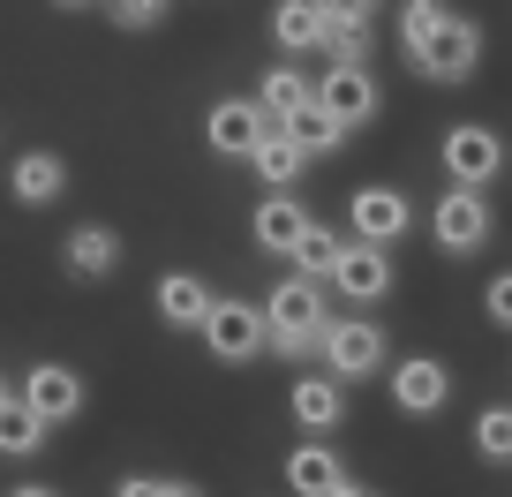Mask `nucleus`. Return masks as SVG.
Wrapping results in <instances>:
<instances>
[{
    "instance_id": "14",
    "label": "nucleus",
    "mask_w": 512,
    "mask_h": 497,
    "mask_svg": "<svg viewBox=\"0 0 512 497\" xmlns=\"http://www.w3.org/2000/svg\"><path fill=\"white\" fill-rule=\"evenodd\" d=\"M287 407H294V422L309 430V445H317V437H332L339 422H347V385H332L324 369H294Z\"/></svg>"
},
{
    "instance_id": "5",
    "label": "nucleus",
    "mask_w": 512,
    "mask_h": 497,
    "mask_svg": "<svg viewBox=\"0 0 512 497\" xmlns=\"http://www.w3.org/2000/svg\"><path fill=\"white\" fill-rule=\"evenodd\" d=\"M204 347H211V362H226V369H241V362H256L264 354V309L256 302H241V294H211V309H204Z\"/></svg>"
},
{
    "instance_id": "6",
    "label": "nucleus",
    "mask_w": 512,
    "mask_h": 497,
    "mask_svg": "<svg viewBox=\"0 0 512 497\" xmlns=\"http://www.w3.org/2000/svg\"><path fill=\"white\" fill-rule=\"evenodd\" d=\"M347 219H354V241H362V249H384V257H392L400 234H415V204H407V189H392V181H362V189L347 196Z\"/></svg>"
},
{
    "instance_id": "32",
    "label": "nucleus",
    "mask_w": 512,
    "mask_h": 497,
    "mask_svg": "<svg viewBox=\"0 0 512 497\" xmlns=\"http://www.w3.org/2000/svg\"><path fill=\"white\" fill-rule=\"evenodd\" d=\"M166 497H204V490H196V482H166Z\"/></svg>"
},
{
    "instance_id": "20",
    "label": "nucleus",
    "mask_w": 512,
    "mask_h": 497,
    "mask_svg": "<svg viewBox=\"0 0 512 497\" xmlns=\"http://www.w3.org/2000/svg\"><path fill=\"white\" fill-rule=\"evenodd\" d=\"M279 136H287L294 151H302V166H317V159H332L339 144H347V136H339V121L332 113L317 106V98H309V106H294L287 121H279Z\"/></svg>"
},
{
    "instance_id": "21",
    "label": "nucleus",
    "mask_w": 512,
    "mask_h": 497,
    "mask_svg": "<svg viewBox=\"0 0 512 497\" xmlns=\"http://www.w3.org/2000/svg\"><path fill=\"white\" fill-rule=\"evenodd\" d=\"M241 166H249V174L264 181V196H294V181H302V151H294V144H287L279 129L264 136V144H256V151H249Z\"/></svg>"
},
{
    "instance_id": "13",
    "label": "nucleus",
    "mask_w": 512,
    "mask_h": 497,
    "mask_svg": "<svg viewBox=\"0 0 512 497\" xmlns=\"http://www.w3.org/2000/svg\"><path fill=\"white\" fill-rule=\"evenodd\" d=\"M264 136H272V121H264L249 98H219V106L204 113V144H211V159H249Z\"/></svg>"
},
{
    "instance_id": "10",
    "label": "nucleus",
    "mask_w": 512,
    "mask_h": 497,
    "mask_svg": "<svg viewBox=\"0 0 512 497\" xmlns=\"http://www.w3.org/2000/svg\"><path fill=\"white\" fill-rule=\"evenodd\" d=\"M445 400H452V369L437 362V354H407V362H392V407H400V415L430 422V415H445Z\"/></svg>"
},
{
    "instance_id": "30",
    "label": "nucleus",
    "mask_w": 512,
    "mask_h": 497,
    "mask_svg": "<svg viewBox=\"0 0 512 497\" xmlns=\"http://www.w3.org/2000/svg\"><path fill=\"white\" fill-rule=\"evenodd\" d=\"M113 497H166V482L159 475H121V482H113Z\"/></svg>"
},
{
    "instance_id": "27",
    "label": "nucleus",
    "mask_w": 512,
    "mask_h": 497,
    "mask_svg": "<svg viewBox=\"0 0 512 497\" xmlns=\"http://www.w3.org/2000/svg\"><path fill=\"white\" fill-rule=\"evenodd\" d=\"M475 452L490 467L512 460V407H482V415H475Z\"/></svg>"
},
{
    "instance_id": "8",
    "label": "nucleus",
    "mask_w": 512,
    "mask_h": 497,
    "mask_svg": "<svg viewBox=\"0 0 512 497\" xmlns=\"http://www.w3.org/2000/svg\"><path fill=\"white\" fill-rule=\"evenodd\" d=\"M309 98L339 121V136L369 129V121H377V106H384V91H377V76H369V68H324V76L309 83Z\"/></svg>"
},
{
    "instance_id": "11",
    "label": "nucleus",
    "mask_w": 512,
    "mask_h": 497,
    "mask_svg": "<svg viewBox=\"0 0 512 497\" xmlns=\"http://www.w3.org/2000/svg\"><path fill=\"white\" fill-rule=\"evenodd\" d=\"M317 53H332V68H369V8L362 0H317Z\"/></svg>"
},
{
    "instance_id": "4",
    "label": "nucleus",
    "mask_w": 512,
    "mask_h": 497,
    "mask_svg": "<svg viewBox=\"0 0 512 497\" xmlns=\"http://www.w3.org/2000/svg\"><path fill=\"white\" fill-rule=\"evenodd\" d=\"M490 234H497L490 196H475V189H445V196L430 204V241L445 249V257H482V249H490Z\"/></svg>"
},
{
    "instance_id": "33",
    "label": "nucleus",
    "mask_w": 512,
    "mask_h": 497,
    "mask_svg": "<svg viewBox=\"0 0 512 497\" xmlns=\"http://www.w3.org/2000/svg\"><path fill=\"white\" fill-rule=\"evenodd\" d=\"M339 497H377V490H362V482H347V490H339Z\"/></svg>"
},
{
    "instance_id": "2",
    "label": "nucleus",
    "mask_w": 512,
    "mask_h": 497,
    "mask_svg": "<svg viewBox=\"0 0 512 497\" xmlns=\"http://www.w3.org/2000/svg\"><path fill=\"white\" fill-rule=\"evenodd\" d=\"M317 354H324V377H332V385H362V377H377V369L392 362V339L369 317H339V324H324Z\"/></svg>"
},
{
    "instance_id": "23",
    "label": "nucleus",
    "mask_w": 512,
    "mask_h": 497,
    "mask_svg": "<svg viewBox=\"0 0 512 497\" xmlns=\"http://www.w3.org/2000/svg\"><path fill=\"white\" fill-rule=\"evenodd\" d=\"M38 445H46V422L23 400H8L0 407V460H38Z\"/></svg>"
},
{
    "instance_id": "24",
    "label": "nucleus",
    "mask_w": 512,
    "mask_h": 497,
    "mask_svg": "<svg viewBox=\"0 0 512 497\" xmlns=\"http://www.w3.org/2000/svg\"><path fill=\"white\" fill-rule=\"evenodd\" d=\"M339 249H347V241H339L332 226H309V234L294 241V279H309V287H324V279H332V264H339Z\"/></svg>"
},
{
    "instance_id": "19",
    "label": "nucleus",
    "mask_w": 512,
    "mask_h": 497,
    "mask_svg": "<svg viewBox=\"0 0 512 497\" xmlns=\"http://www.w3.org/2000/svg\"><path fill=\"white\" fill-rule=\"evenodd\" d=\"M347 482L354 475H347V460H339L332 445H309V437H302V445L287 452V490L294 497H339Z\"/></svg>"
},
{
    "instance_id": "15",
    "label": "nucleus",
    "mask_w": 512,
    "mask_h": 497,
    "mask_svg": "<svg viewBox=\"0 0 512 497\" xmlns=\"http://www.w3.org/2000/svg\"><path fill=\"white\" fill-rule=\"evenodd\" d=\"M61 272H68V279H83V287L113 279V272H121V234H113L106 219H83L76 234L61 241Z\"/></svg>"
},
{
    "instance_id": "7",
    "label": "nucleus",
    "mask_w": 512,
    "mask_h": 497,
    "mask_svg": "<svg viewBox=\"0 0 512 497\" xmlns=\"http://www.w3.org/2000/svg\"><path fill=\"white\" fill-rule=\"evenodd\" d=\"M407 68H415L422 83H467V76L482 68V23H475V16H452V23H445V31H437Z\"/></svg>"
},
{
    "instance_id": "28",
    "label": "nucleus",
    "mask_w": 512,
    "mask_h": 497,
    "mask_svg": "<svg viewBox=\"0 0 512 497\" xmlns=\"http://www.w3.org/2000/svg\"><path fill=\"white\" fill-rule=\"evenodd\" d=\"M106 23H113V31H159V23H166V8H159V0H113V8H106Z\"/></svg>"
},
{
    "instance_id": "17",
    "label": "nucleus",
    "mask_w": 512,
    "mask_h": 497,
    "mask_svg": "<svg viewBox=\"0 0 512 497\" xmlns=\"http://www.w3.org/2000/svg\"><path fill=\"white\" fill-rule=\"evenodd\" d=\"M151 309H159V324H174V332H196L211 309V279L204 272H159V287H151Z\"/></svg>"
},
{
    "instance_id": "18",
    "label": "nucleus",
    "mask_w": 512,
    "mask_h": 497,
    "mask_svg": "<svg viewBox=\"0 0 512 497\" xmlns=\"http://www.w3.org/2000/svg\"><path fill=\"white\" fill-rule=\"evenodd\" d=\"M309 204L302 196H264V204H256V219H249V234H256V249H264V257H294V241L309 234Z\"/></svg>"
},
{
    "instance_id": "25",
    "label": "nucleus",
    "mask_w": 512,
    "mask_h": 497,
    "mask_svg": "<svg viewBox=\"0 0 512 497\" xmlns=\"http://www.w3.org/2000/svg\"><path fill=\"white\" fill-rule=\"evenodd\" d=\"M445 23H452V8H437V0H407V8H400V53L415 61V53L430 46Z\"/></svg>"
},
{
    "instance_id": "26",
    "label": "nucleus",
    "mask_w": 512,
    "mask_h": 497,
    "mask_svg": "<svg viewBox=\"0 0 512 497\" xmlns=\"http://www.w3.org/2000/svg\"><path fill=\"white\" fill-rule=\"evenodd\" d=\"M272 46H287V53H317V8H302V0L272 8Z\"/></svg>"
},
{
    "instance_id": "34",
    "label": "nucleus",
    "mask_w": 512,
    "mask_h": 497,
    "mask_svg": "<svg viewBox=\"0 0 512 497\" xmlns=\"http://www.w3.org/2000/svg\"><path fill=\"white\" fill-rule=\"evenodd\" d=\"M8 400H16V385H8V377H0V407H8Z\"/></svg>"
},
{
    "instance_id": "3",
    "label": "nucleus",
    "mask_w": 512,
    "mask_h": 497,
    "mask_svg": "<svg viewBox=\"0 0 512 497\" xmlns=\"http://www.w3.org/2000/svg\"><path fill=\"white\" fill-rule=\"evenodd\" d=\"M437 166H445V181H452V189L490 196V181L505 174V136H497V129H482V121H452V129H445V144H437Z\"/></svg>"
},
{
    "instance_id": "29",
    "label": "nucleus",
    "mask_w": 512,
    "mask_h": 497,
    "mask_svg": "<svg viewBox=\"0 0 512 497\" xmlns=\"http://www.w3.org/2000/svg\"><path fill=\"white\" fill-rule=\"evenodd\" d=\"M482 302H490V324H497V332H505V324H512V279L497 272V279H490V294H482Z\"/></svg>"
},
{
    "instance_id": "31",
    "label": "nucleus",
    "mask_w": 512,
    "mask_h": 497,
    "mask_svg": "<svg viewBox=\"0 0 512 497\" xmlns=\"http://www.w3.org/2000/svg\"><path fill=\"white\" fill-rule=\"evenodd\" d=\"M8 497H61V490H53V482H16Z\"/></svg>"
},
{
    "instance_id": "9",
    "label": "nucleus",
    "mask_w": 512,
    "mask_h": 497,
    "mask_svg": "<svg viewBox=\"0 0 512 497\" xmlns=\"http://www.w3.org/2000/svg\"><path fill=\"white\" fill-rule=\"evenodd\" d=\"M324 287H339V294H347L354 309H377V302H392V287H400V272H392V257H384V249H362V241H347Z\"/></svg>"
},
{
    "instance_id": "12",
    "label": "nucleus",
    "mask_w": 512,
    "mask_h": 497,
    "mask_svg": "<svg viewBox=\"0 0 512 497\" xmlns=\"http://www.w3.org/2000/svg\"><path fill=\"white\" fill-rule=\"evenodd\" d=\"M16 400L53 430V422H76L83 415V377H76V369H61V362H38L31 377L16 385Z\"/></svg>"
},
{
    "instance_id": "16",
    "label": "nucleus",
    "mask_w": 512,
    "mask_h": 497,
    "mask_svg": "<svg viewBox=\"0 0 512 497\" xmlns=\"http://www.w3.org/2000/svg\"><path fill=\"white\" fill-rule=\"evenodd\" d=\"M8 196H16L23 211H46L68 196V159L61 151H23L16 166H8Z\"/></svg>"
},
{
    "instance_id": "22",
    "label": "nucleus",
    "mask_w": 512,
    "mask_h": 497,
    "mask_svg": "<svg viewBox=\"0 0 512 497\" xmlns=\"http://www.w3.org/2000/svg\"><path fill=\"white\" fill-rule=\"evenodd\" d=\"M249 106L264 113L272 129H279V121H287L294 106H309V76H302V68H287V61H279V68H264V76H256V98H249Z\"/></svg>"
},
{
    "instance_id": "1",
    "label": "nucleus",
    "mask_w": 512,
    "mask_h": 497,
    "mask_svg": "<svg viewBox=\"0 0 512 497\" xmlns=\"http://www.w3.org/2000/svg\"><path fill=\"white\" fill-rule=\"evenodd\" d=\"M256 309H264V354H279V362H294V369L317 354L324 324H332L324 287H309V279H279V287L264 294Z\"/></svg>"
}]
</instances>
